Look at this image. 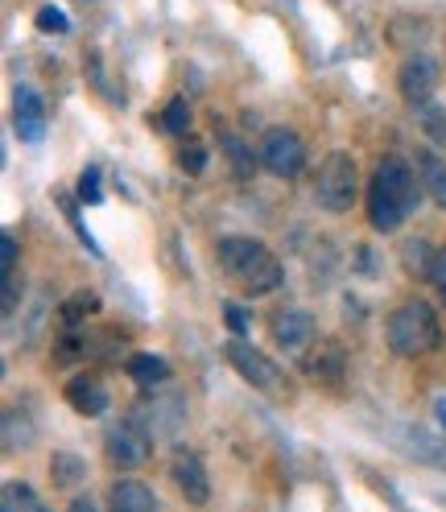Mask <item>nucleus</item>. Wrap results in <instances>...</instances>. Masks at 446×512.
Wrapping results in <instances>:
<instances>
[{
    "label": "nucleus",
    "instance_id": "nucleus-1",
    "mask_svg": "<svg viewBox=\"0 0 446 512\" xmlns=\"http://www.w3.org/2000/svg\"><path fill=\"white\" fill-rule=\"evenodd\" d=\"M422 178L409 170V162L401 157H385L376 166V178L368 186V223L376 232H397L401 223L413 215L418 207V195H422Z\"/></svg>",
    "mask_w": 446,
    "mask_h": 512
},
{
    "label": "nucleus",
    "instance_id": "nucleus-2",
    "mask_svg": "<svg viewBox=\"0 0 446 512\" xmlns=\"http://www.w3.org/2000/svg\"><path fill=\"white\" fill-rule=\"evenodd\" d=\"M219 269L228 277H236L252 298L273 294L285 281V269H281L277 256L261 240H248V236H223L219 240Z\"/></svg>",
    "mask_w": 446,
    "mask_h": 512
},
{
    "label": "nucleus",
    "instance_id": "nucleus-3",
    "mask_svg": "<svg viewBox=\"0 0 446 512\" xmlns=\"http://www.w3.org/2000/svg\"><path fill=\"white\" fill-rule=\"evenodd\" d=\"M385 335L397 356H422V351L438 347L442 327H438V314L430 310V302H405L389 314Z\"/></svg>",
    "mask_w": 446,
    "mask_h": 512
},
{
    "label": "nucleus",
    "instance_id": "nucleus-4",
    "mask_svg": "<svg viewBox=\"0 0 446 512\" xmlns=\"http://www.w3.org/2000/svg\"><path fill=\"white\" fill-rule=\"evenodd\" d=\"M356 195H360V174H356V162L347 157L343 149L327 153L323 170H318V182H314V199L318 207H327L331 215H343L356 207Z\"/></svg>",
    "mask_w": 446,
    "mask_h": 512
},
{
    "label": "nucleus",
    "instance_id": "nucleus-5",
    "mask_svg": "<svg viewBox=\"0 0 446 512\" xmlns=\"http://www.w3.org/2000/svg\"><path fill=\"white\" fill-rule=\"evenodd\" d=\"M257 157H261V166H265L269 174H277V178H298L302 166H306V145H302V137L294 133V128L273 124V128H265Z\"/></svg>",
    "mask_w": 446,
    "mask_h": 512
},
{
    "label": "nucleus",
    "instance_id": "nucleus-6",
    "mask_svg": "<svg viewBox=\"0 0 446 512\" xmlns=\"http://www.w3.org/2000/svg\"><path fill=\"white\" fill-rule=\"evenodd\" d=\"M228 364L252 384V389H261V393H277V389H281V372H277V364H273L269 356H261L257 347H248L240 335L228 343Z\"/></svg>",
    "mask_w": 446,
    "mask_h": 512
},
{
    "label": "nucleus",
    "instance_id": "nucleus-7",
    "mask_svg": "<svg viewBox=\"0 0 446 512\" xmlns=\"http://www.w3.org/2000/svg\"><path fill=\"white\" fill-rule=\"evenodd\" d=\"M397 87L405 95V104L422 108L434 95V87H438V62L430 54H409L401 62V71H397Z\"/></svg>",
    "mask_w": 446,
    "mask_h": 512
},
{
    "label": "nucleus",
    "instance_id": "nucleus-8",
    "mask_svg": "<svg viewBox=\"0 0 446 512\" xmlns=\"http://www.w3.org/2000/svg\"><path fill=\"white\" fill-rule=\"evenodd\" d=\"M104 451H108V459H112L120 471L141 467V463L149 459V434L141 430V422H120V426L108 430Z\"/></svg>",
    "mask_w": 446,
    "mask_h": 512
},
{
    "label": "nucleus",
    "instance_id": "nucleus-9",
    "mask_svg": "<svg viewBox=\"0 0 446 512\" xmlns=\"http://www.w3.org/2000/svg\"><path fill=\"white\" fill-rule=\"evenodd\" d=\"M170 479L174 488L186 496V504H207L211 500V479H207V467L195 451H178L174 463H170Z\"/></svg>",
    "mask_w": 446,
    "mask_h": 512
},
{
    "label": "nucleus",
    "instance_id": "nucleus-10",
    "mask_svg": "<svg viewBox=\"0 0 446 512\" xmlns=\"http://www.w3.org/2000/svg\"><path fill=\"white\" fill-rule=\"evenodd\" d=\"M137 422H145L153 438H174L186 422V401L182 397H153V401L137 405Z\"/></svg>",
    "mask_w": 446,
    "mask_h": 512
},
{
    "label": "nucleus",
    "instance_id": "nucleus-11",
    "mask_svg": "<svg viewBox=\"0 0 446 512\" xmlns=\"http://www.w3.org/2000/svg\"><path fill=\"white\" fill-rule=\"evenodd\" d=\"M13 128L25 145H38L46 137V104L34 87H17V100H13Z\"/></svg>",
    "mask_w": 446,
    "mask_h": 512
},
{
    "label": "nucleus",
    "instance_id": "nucleus-12",
    "mask_svg": "<svg viewBox=\"0 0 446 512\" xmlns=\"http://www.w3.org/2000/svg\"><path fill=\"white\" fill-rule=\"evenodd\" d=\"M273 339H277V347H285V351H298V347H306L310 339H314V318L306 314V310H281L277 318H273Z\"/></svg>",
    "mask_w": 446,
    "mask_h": 512
},
{
    "label": "nucleus",
    "instance_id": "nucleus-13",
    "mask_svg": "<svg viewBox=\"0 0 446 512\" xmlns=\"http://www.w3.org/2000/svg\"><path fill=\"white\" fill-rule=\"evenodd\" d=\"M67 401L75 413H83V418H100V413H108V389H104V380H95V376H75L67 384Z\"/></svg>",
    "mask_w": 446,
    "mask_h": 512
},
{
    "label": "nucleus",
    "instance_id": "nucleus-14",
    "mask_svg": "<svg viewBox=\"0 0 446 512\" xmlns=\"http://www.w3.org/2000/svg\"><path fill=\"white\" fill-rule=\"evenodd\" d=\"M108 504L116 512H153L157 508V492L149 484H141V479H120V484L112 488Z\"/></svg>",
    "mask_w": 446,
    "mask_h": 512
},
{
    "label": "nucleus",
    "instance_id": "nucleus-15",
    "mask_svg": "<svg viewBox=\"0 0 446 512\" xmlns=\"http://www.w3.org/2000/svg\"><path fill=\"white\" fill-rule=\"evenodd\" d=\"M124 372H129V380H137L141 389H157V384L170 380V364L162 356H149V351H137V356H129Z\"/></svg>",
    "mask_w": 446,
    "mask_h": 512
},
{
    "label": "nucleus",
    "instance_id": "nucleus-16",
    "mask_svg": "<svg viewBox=\"0 0 446 512\" xmlns=\"http://www.w3.org/2000/svg\"><path fill=\"white\" fill-rule=\"evenodd\" d=\"M418 178H422V186H426V195H430L438 207H446V162H442L438 153H430V149L418 153Z\"/></svg>",
    "mask_w": 446,
    "mask_h": 512
},
{
    "label": "nucleus",
    "instance_id": "nucleus-17",
    "mask_svg": "<svg viewBox=\"0 0 446 512\" xmlns=\"http://www.w3.org/2000/svg\"><path fill=\"white\" fill-rule=\"evenodd\" d=\"M50 479H54V488H79V484H87V463L79 459V455H71V451H54V459H50Z\"/></svg>",
    "mask_w": 446,
    "mask_h": 512
},
{
    "label": "nucleus",
    "instance_id": "nucleus-18",
    "mask_svg": "<svg viewBox=\"0 0 446 512\" xmlns=\"http://www.w3.org/2000/svg\"><path fill=\"white\" fill-rule=\"evenodd\" d=\"M219 149H223V157L232 162L236 182H252V170H257V157H252V149H248L240 137H232V133L219 137Z\"/></svg>",
    "mask_w": 446,
    "mask_h": 512
},
{
    "label": "nucleus",
    "instance_id": "nucleus-19",
    "mask_svg": "<svg viewBox=\"0 0 446 512\" xmlns=\"http://www.w3.org/2000/svg\"><path fill=\"white\" fill-rule=\"evenodd\" d=\"M310 376L318 380H343V347L339 343H323L314 351V360H310Z\"/></svg>",
    "mask_w": 446,
    "mask_h": 512
},
{
    "label": "nucleus",
    "instance_id": "nucleus-20",
    "mask_svg": "<svg viewBox=\"0 0 446 512\" xmlns=\"http://www.w3.org/2000/svg\"><path fill=\"white\" fill-rule=\"evenodd\" d=\"M0 500H5V512H42V496L21 484V479H5V488H0Z\"/></svg>",
    "mask_w": 446,
    "mask_h": 512
},
{
    "label": "nucleus",
    "instance_id": "nucleus-21",
    "mask_svg": "<svg viewBox=\"0 0 446 512\" xmlns=\"http://www.w3.org/2000/svg\"><path fill=\"white\" fill-rule=\"evenodd\" d=\"M34 426L25 422L21 409H5V451H29L34 446Z\"/></svg>",
    "mask_w": 446,
    "mask_h": 512
},
{
    "label": "nucleus",
    "instance_id": "nucleus-22",
    "mask_svg": "<svg viewBox=\"0 0 446 512\" xmlns=\"http://www.w3.org/2000/svg\"><path fill=\"white\" fill-rule=\"evenodd\" d=\"M87 310H100V298H95V294H75V298H67V302H62V323H67V327H75V323H83V314Z\"/></svg>",
    "mask_w": 446,
    "mask_h": 512
},
{
    "label": "nucleus",
    "instance_id": "nucleus-23",
    "mask_svg": "<svg viewBox=\"0 0 446 512\" xmlns=\"http://www.w3.org/2000/svg\"><path fill=\"white\" fill-rule=\"evenodd\" d=\"M34 25L42 29V34H67V29H71V17L62 13L58 5H42L38 17H34Z\"/></svg>",
    "mask_w": 446,
    "mask_h": 512
},
{
    "label": "nucleus",
    "instance_id": "nucleus-24",
    "mask_svg": "<svg viewBox=\"0 0 446 512\" xmlns=\"http://www.w3.org/2000/svg\"><path fill=\"white\" fill-rule=\"evenodd\" d=\"M162 124H166V133H186V128H190V104L182 100V95H178V100H170L166 104V112H162Z\"/></svg>",
    "mask_w": 446,
    "mask_h": 512
},
{
    "label": "nucleus",
    "instance_id": "nucleus-25",
    "mask_svg": "<svg viewBox=\"0 0 446 512\" xmlns=\"http://www.w3.org/2000/svg\"><path fill=\"white\" fill-rule=\"evenodd\" d=\"M79 199L91 203V207L104 199V190H100V170H91V166H87V170L79 174Z\"/></svg>",
    "mask_w": 446,
    "mask_h": 512
},
{
    "label": "nucleus",
    "instance_id": "nucleus-26",
    "mask_svg": "<svg viewBox=\"0 0 446 512\" xmlns=\"http://www.w3.org/2000/svg\"><path fill=\"white\" fill-rule=\"evenodd\" d=\"M422 128L438 141V145H446V108H426L422 112Z\"/></svg>",
    "mask_w": 446,
    "mask_h": 512
},
{
    "label": "nucleus",
    "instance_id": "nucleus-27",
    "mask_svg": "<svg viewBox=\"0 0 446 512\" xmlns=\"http://www.w3.org/2000/svg\"><path fill=\"white\" fill-rule=\"evenodd\" d=\"M178 162H182V170H190V174H203V166H207V149H203V145H186Z\"/></svg>",
    "mask_w": 446,
    "mask_h": 512
},
{
    "label": "nucleus",
    "instance_id": "nucleus-28",
    "mask_svg": "<svg viewBox=\"0 0 446 512\" xmlns=\"http://www.w3.org/2000/svg\"><path fill=\"white\" fill-rule=\"evenodd\" d=\"M223 318H228L232 335H244V331H248V310H244L240 302H223Z\"/></svg>",
    "mask_w": 446,
    "mask_h": 512
},
{
    "label": "nucleus",
    "instance_id": "nucleus-29",
    "mask_svg": "<svg viewBox=\"0 0 446 512\" xmlns=\"http://www.w3.org/2000/svg\"><path fill=\"white\" fill-rule=\"evenodd\" d=\"M426 273H430V281L442 290V298H446V248H438L434 256H430V265H426Z\"/></svg>",
    "mask_w": 446,
    "mask_h": 512
},
{
    "label": "nucleus",
    "instance_id": "nucleus-30",
    "mask_svg": "<svg viewBox=\"0 0 446 512\" xmlns=\"http://www.w3.org/2000/svg\"><path fill=\"white\" fill-rule=\"evenodd\" d=\"M0 261H5V277H9L13 265H17V236H13V232L5 236V244H0Z\"/></svg>",
    "mask_w": 446,
    "mask_h": 512
},
{
    "label": "nucleus",
    "instance_id": "nucleus-31",
    "mask_svg": "<svg viewBox=\"0 0 446 512\" xmlns=\"http://www.w3.org/2000/svg\"><path fill=\"white\" fill-rule=\"evenodd\" d=\"M17 314V277L9 273L5 277V318H13Z\"/></svg>",
    "mask_w": 446,
    "mask_h": 512
},
{
    "label": "nucleus",
    "instance_id": "nucleus-32",
    "mask_svg": "<svg viewBox=\"0 0 446 512\" xmlns=\"http://www.w3.org/2000/svg\"><path fill=\"white\" fill-rule=\"evenodd\" d=\"M434 413H438V422H442V426H446V397H442V401H438V405H434Z\"/></svg>",
    "mask_w": 446,
    "mask_h": 512
}]
</instances>
